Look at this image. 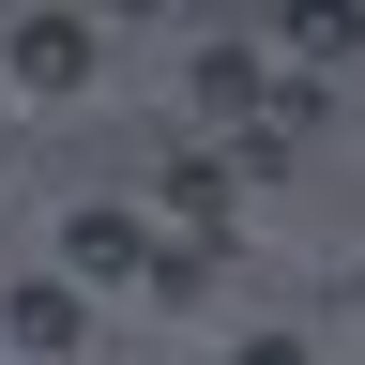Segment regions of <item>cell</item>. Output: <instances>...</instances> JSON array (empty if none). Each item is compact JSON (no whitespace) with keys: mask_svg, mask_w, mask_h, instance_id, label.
Wrapping results in <instances>:
<instances>
[{"mask_svg":"<svg viewBox=\"0 0 365 365\" xmlns=\"http://www.w3.org/2000/svg\"><path fill=\"white\" fill-rule=\"evenodd\" d=\"M61 259H76V289H122V274H153V228L122 198H91V213H61Z\"/></svg>","mask_w":365,"mask_h":365,"instance_id":"obj_1","label":"cell"},{"mask_svg":"<svg viewBox=\"0 0 365 365\" xmlns=\"http://www.w3.org/2000/svg\"><path fill=\"white\" fill-rule=\"evenodd\" d=\"M0 350H31V365H61V350H76V289H61V274L0 289Z\"/></svg>","mask_w":365,"mask_h":365,"instance_id":"obj_2","label":"cell"},{"mask_svg":"<svg viewBox=\"0 0 365 365\" xmlns=\"http://www.w3.org/2000/svg\"><path fill=\"white\" fill-rule=\"evenodd\" d=\"M16 76H31V91H76V76H91V31H76V16H16Z\"/></svg>","mask_w":365,"mask_h":365,"instance_id":"obj_3","label":"cell"},{"mask_svg":"<svg viewBox=\"0 0 365 365\" xmlns=\"http://www.w3.org/2000/svg\"><path fill=\"white\" fill-rule=\"evenodd\" d=\"M198 122H259V61L244 46H198Z\"/></svg>","mask_w":365,"mask_h":365,"instance_id":"obj_4","label":"cell"},{"mask_svg":"<svg viewBox=\"0 0 365 365\" xmlns=\"http://www.w3.org/2000/svg\"><path fill=\"white\" fill-rule=\"evenodd\" d=\"M168 213H182V228H228V168L182 153V168H168Z\"/></svg>","mask_w":365,"mask_h":365,"instance_id":"obj_5","label":"cell"},{"mask_svg":"<svg viewBox=\"0 0 365 365\" xmlns=\"http://www.w3.org/2000/svg\"><path fill=\"white\" fill-rule=\"evenodd\" d=\"M244 365H304V335H244Z\"/></svg>","mask_w":365,"mask_h":365,"instance_id":"obj_6","label":"cell"}]
</instances>
